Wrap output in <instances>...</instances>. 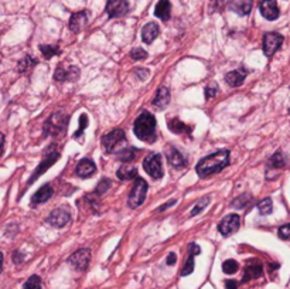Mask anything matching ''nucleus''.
<instances>
[{"mask_svg": "<svg viewBox=\"0 0 290 289\" xmlns=\"http://www.w3.org/2000/svg\"><path fill=\"white\" fill-rule=\"evenodd\" d=\"M228 165H230V150H218L212 155L202 158L195 169L200 177H208L222 172Z\"/></svg>", "mask_w": 290, "mask_h": 289, "instance_id": "obj_1", "label": "nucleus"}, {"mask_svg": "<svg viewBox=\"0 0 290 289\" xmlns=\"http://www.w3.org/2000/svg\"><path fill=\"white\" fill-rule=\"evenodd\" d=\"M135 135L143 142L156 140V119L150 112H143L138 116L133 125Z\"/></svg>", "mask_w": 290, "mask_h": 289, "instance_id": "obj_2", "label": "nucleus"}, {"mask_svg": "<svg viewBox=\"0 0 290 289\" xmlns=\"http://www.w3.org/2000/svg\"><path fill=\"white\" fill-rule=\"evenodd\" d=\"M67 126H68V116L64 112L58 111V112L52 114L50 118L46 120L44 130L50 136H58V135L65 132Z\"/></svg>", "mask_w": 290, "mask_h": 289, "instance_id": "obj_3", "label": "nucleus"}, {"mask_svg": "<svg viewBox=\"0 0 290 289\" xmlns=\"http://www.w3.org/2000/svg\"><path fill=\"white\" fill-rule=\"evenodd\" d=\"M102 145L108 153H118L119 150L126 148V135L122 129H115L102 136Z\"/></svg>", "mask_w": 290, "mask_h": 289, "instance_id": "obj_4", "label": "nucleus"}, {"mask_svg": "<svg viewBox=\"0 0 290 289\" xmlns=\"http://www.w3.org/2000/svg\"><path fill=\"white\" fill-rule=\"evenodd\" d=\"M146 194H147V183H146V180L138 177L136 181H135L133 189L130 191L129 199H128V204H129L130 209L140 207L145 203Z\"/></svg>", "mask_w": 290, "mask_h": 289, "instance_id": "obj_5", "label": "nucleus"}, {"mask_svg": "<svg viewBox=\"0 0 290 289\" xmlns=\"http://www.w3.org/2000/svg\"><path fill=\"white\" fill-rule=\"evenodd\" d=\"M143 169L146 173L153 177V179H161L163 177V163H161V156L159 153H150L143 160Z\"/></svg>", "mask_w": 290, "mask_h": 289, "instance_id": "obj_6", "label": "nucleus"}, {"mask_svg": "<svg viewBox=\"0 0 290 289\" xmlns=\"http://www.w3.org/2000/svg\"><path fill=\"white\" fill-rule=\"evenodd\" d=\"M47 221L50 223L52 227H55V229H62V227H65V226L71 221L70 209L65 207V206H61V207L55 209L51 213L50 216H48V219H47Z\"/></svg>", "mask_w": 290, "mask_h": 289, "instance_id": "obj_7", "label": "nucleus"}, {"mask_svg": "<svg viewBox=\"0 0 290 289\" xmlns=\"http://www.w3.org/2000/svg\"><path fill=\"white\" fill-rule=\"evenodd\" d=\"M91 261V251L88 248H81L75 251L70 258H68V264L74 269L77 271H85L88 268Z\"/></svg>", "mask_w": 290, "mask_h": 289, "instance_id": "obj_8", "label": "nucleus"}, {"mask_svg": "<svg viewBox=\"0 0 290 289\" xmlns=\"http://www.w3.org/2000/svg\"><path fill=\"white\" fill-rule=\"evenodd\" d=\"M283 44V36L279 33H268L263 36V53L266 57H272Z\"/></svg>", "mask_w": 290, "mask_h": 289, "instance_id": "obj_9", "label": "nucleus"}, {"mask_svg": "<svg viewBox=\"0 0 290 289\" xmlns=\"http://www.w3.org/2000/svg\"><path fill=\"white\" fill-rule=\"evenodd\" d=\"M241 226V219L238 214H230L227 217L221 220L220 224H218V231H220L222 235L225 237H230L231 234L237 232L240 230Z\"/></svg>", "mask_w": 290, "mask_h": 289, "instance_id": "obj_10", "label": "nucleus"}, {"mask_svg": "<svg viewBox=\"0 0 290 289\" xmlns=\"http://www.w3.org/2000/svg\"><path fill=\"white\" fill-rule=\"evenodd\" d=\"M58 159H60V153H58V152H55V150H54V152H50L47 156H44V160H43L40 165H39V168L36 169V172L31 174L30 180H29V184L34 183L36 180L40 177L43 173H46V172L50 169L51 166H52V165H54V163H55Z\"/></svg>", "mask_w": 290, "mask_h": 289, "instance_id": "obj_11", "label": "nucleus"}, {"mask_svg": "<svg viewBox=\"0 0 290 289\" xmlns=\"http://www.w3.org/2000/svg\"><path fill=\"white\" fill-rule=\"evenodd\" d=\"M129 11V3L128 0H108L106 3V13L108 16L115 19L126 14Z\"/></svg>", "mask_w": 290, "mask_h": 289, "instance_id": "obj_12", "label": "nucleus"}, {"mask_svg": "<svg viewBox=\"0 0 290 289\" xmlns=\"http://www.w3.org/2000/svg\"><path fill=\"white\" fill-rule=\"evenodd\" d=\"M80 77V70L75 65H58V68L54 72V80L55 81H75Z\"/></svg>", "mask_w": 290, "mask_h": 289, "instance_id": "obj_13", "label": "nucleus"}, {"mask_svg": "<svg viewBox=\"0 0 290 289\" xmlns=\"http://www.w3.org/2000/svg\"><path fill=\"white\" fill-rule=\"evenodd\" d=\"M260 14L266 19V20H276L279 17L280 11L278 7L276 0H262L259 4Z\"/></svg>", "mask_w": 290, "mask_h": 289, "instance_id": "obj_14", "label": "nucleus"}, {"mask_svg": "<svg viewBox=\"0 0 290 289\" xmlns=\"http://www.w3.org/2000/svg\"><path fill=\"white\" fill-rule=\"evenodd\" d=\"M87 23H88V13L87 11L74 13L70 19V30L72 33H80L85 29Z\"/></svg>", "mask_w": 290, "mask_h": 289, "instance_id": "obj_15", "label": "nucleus"}, {"mask_svg": "<svg viewBox=\"0 0 290 289\" xmlns=\"http://www.w3.org/2000/svg\"><path fill=\"white\" fill-rule=\"evenodd\" d=\"M262 272H263L262 264L256 262V261H252L249 264H246V267H245V274H243L242 282L246 284V282H249L252 279H258L259 277H262Z\"/></svg>", "mask_w": 290, "mask_h": 289, "instance_id": "obj_16", "label": "nucleus"}, {"mask_svg": "<svg viewBox=\"0 0 290 289\" xmlns=\"http://www.w3.org/2000/svg\"><path fill=\"white\" fill-rule=\"evenodd\" d=\"M167 160H169V163H170L173 168H177V169L184 168L187 165L186 156H183V153H181L180 150L176 149L174 146H170L167 149Z\"/></svg>", "mask_w": 290, "mask_h": 289, "instance_id": "obj_17", "label": "nucleus"}, {"mask_svg": "<svg viewBox=\"0 0 290 289\" xmlns=\"http://www.w3.org/2000/svg\"><path fill=\"white\" fill-rule=\"evenodd\" d=\"M75 172H77V174L80 177L87 179V177H90V176H92L97 172V166H95V163L91 159H82L78 162Z\"/></svg>", "mask_w": 290, "mask_h": 289, "instance_id": "obj_18", "label": "nucleus"}, {"mask_svg": "<svg viewBox=\"0 0 290 289\" xmlns=\"http://www.w3.org/2000/svg\"><path fill=\"white\" fill-rule=\"evenodd\" d=\"M246 74H248L246 68L245 67H241L240 70H234L228 72L225 75V81L228 82V85H231V87H240V85L243 84Z\"/></svg>", "mask_w": 290, "mask_h": 289, "instance_id": "obj_19", "label": "nucleus"}, {"mask_svg": "<svg viewBox=\"0 0 290 289\" xmlns=\"http://www.w3.org/2000/svg\"><path fill=\"white\" fill-rule=\"evenodd\" d=\"M253 0H232L230 3L231 10L240 16H248L252 10Z\"/></svg>", "mask_w": 290, "mask_h": 289, "instance_id": "obj_20", "label": "nucleus"}, {"mask_svg": "<svg viewBox=\"0 0 290 289\" xmlns=\"http://www.w3.org/2000/svg\"><path fill=\"white\" fill-rule=\"evenodd\" d=\"M159 33H160V29L156 23H147L142 30V40L145 41L146 44H151L157 39Z\"/></svg>", "mask_w": 290, "mask_h": 289, "instance_id": "obj_21", "label": "nucleus"}, {"mask_svg": "<svg viewBox=\"0 0 290 289\" xmlns=\"http://www.w3.org/2000/svg\"><path fill=\"white\" fill-rule=\"evenodd\" d=\"M170 102V91L167 87H160L154 100H153V105L157 108V110H164Z\"/></svg>", "mask_w": 290, "mask_h": 289, "instance_id": "obj_22", "label": "nucleus"}, {"mask_svg": "<svg viewBox=\"0 0 290 289\" xmlns=\"http://www.w3.org/2000/svg\"><path fill=\"white\" fill-rule=\"evenodd\" d=\"M52 193H54V190L51 187L50 184H44L40 190H37L36 191V194L33 196V206H37V204H41V203H46V201H48L51 199V196H52Z\"/></svg>", "mask_w": 290, "mask_h": 289, "instance_id": "obj_23", "label": "nucleus"}, {"mask_svg": "<svg viewBox=\"0 0 290 289\" xmlns=\"http://www.w3.org/2000/svg\"><path fill=\"white\" fill-rule=\"evenodd\" d=\"M170 13H171V4L169 0H160L156 6V10H154V14L156 17H159L160 20L167 21L170 19Z\"/></svg>", "mask_w": 290, "mask_h": 289, "instance_id": "obj_24", "label": "nucleus"}, {"mask_svg": "<svg viewBox=\"0 0 290 289\" xmlns=\"http://www.w3.org/2000/svg\"><path fill=\"white\" fill-rule=\"evenodd\" d=\"M167 126H169V129L173 132V133H176V135H180V133H189L191 136V128L190 126H187L184 122H181L180 119H177V118H173L167 122Z\"/></svg>", "mask_w": 290, "mask_h": 289, "instance_id": "obj_25", "label": "nucleus"}, {"mask_svg": "<svg viewBox=\"0 0 290 289\" xmlns=\"http://www.w3.org/2000/svg\"><path fill=\"white\" fill-rule=\"evenodd\" d=\"M138 174V169L133 168V166H122L118 172H116V176L120 180H132L136 177Z\"/></svg>", "mask_w": 290, "mask_h": 289, "instance_id": "obj_26", "label": "nucleus"}, {"mask_svg": "<svg viewBox=\"0 0 290 289\" xmlns=\"http://www.w3.org/2000/svg\"><path fill=\"white\" fill-rule=\"evenodd\" d=\"M139 153V150L135 149V148H123L122 150H119L116 155H118V159L122 160V162H132V160L136 159V155Z\"/></svg>", "mask_w": 290, "mask_h": 289, "instance_id": "obj_27", "label": "nucleus"}, {"mask_svg": "<svg viewBox=\"0 0 290 289\" xmlns=\"http://www.w3.org/2000/svg\"><path fill=\"white\" fill-rule=\"evenodd\" d=\"M270 169H283L286 166V159L282 152H276L268 162Z\"/></svg>", "mask_w": 290, "mask_h": 289, "instance_id": "obj_28", "label": "nucleus"}, {"mask_svg": "<svg viewBox=\"0 0 290 289\" xmlns=\"http://www.w3.org/2000/svg\"><path fill=\"white\" fill-rule=\"evenodd\" d=\"M40 51L43 53L44 58L50 60L51 57L60 54V47H58V46H51V44H41Z\"/></svg>", "mask_w": 290, "mask_h": 289, "instance_id": "obj_29", "label": "nucleus"}, {"mask_svg": "<svg viewBox=\"0 0 290 289\" xmlns=\"http://www.w3.org/2000/svg\"><path fill=\"white\" fill-rule=\"evenodd\" d=\"M238 269H240V265H238V262L234 261V259H227V261H224V264H222V271H224L225 274H228V275L235 274Z\"/></svg>", "mask_w": 290, "mask_h": 289, "instance_id": "obj_30", "label": "nucleus"}, {"mask_svg": "<svg viewBox=\"0 0 290 289\" xmlns=\"http://www.w3.org/2000/svg\"><path fill=\"white\" fill-rule=\"evenodd\" d=\"M272 209H273V204H272V200L270 199H263L262 201L258 203V210L262 216H268L272 213Z\"/></svg>", "mask_w": 290, "mask_h": 289, "instance_id": "obj_31", "label": "nucleus"}, {"mask_svg": "<svg viewBox=\"0 0 290 289\" xmlns=\"http://www.w3.org/2000/svg\"><path fill=\"white\" fill-rule=\"evenodd\" d=\"M249 200H250V194H242V196H240V197H237V199L234 200V203L231 204L234 209H243L245 206H248L249 204Z\"/></svg>", "mask_w": 290, "mask_h": 289, "instance_id": "obj_32", "label": "nucleus"}, {"mask_svg": "<svg viewBox=\"0 0 290 289\" xmlns=\"http://www.w3.org/2000/svg\"><path fill=\"white\" fill-rule=\"evenodd\" d=\"M24 289H41V278L39 275H33L24 282Z\"/></svg>", "mask_w": 290, "mask_h": 289, "instance_id": "obj_33", "label": "nucleus"}, {"mask_svg": "<svg viewBox=\"0 0 290 289\" xmlns=\"http://www.w3.org/2000/svg\"><path fill=\"white\" fill-rule=\"evenodd\" d=\"M36 62H37V61L33 60L30 56H26V57L19 62V72H26L27 70H30L31 67H34Z\"/></svg>", "mask_w": 290, "mask_h": 289, "instance_id": "obj_34", "label": "nucleus"}, {"mask_svg": "<svg viewBox=\"0 0 290 289\" xmlns=\"http://www.w3.org/2000/svg\"><path fill=\"white\" fill-rule=\"evenodd\" d=\"M208 203H210V197H204V199L198 200V203L195 204V207L191 210V213H190L191 217H194V216H197L198 213H201L202 210L208 206Z\"/></svg>", "mask_w": 290, "mask_h": 289, "instance_id": "obj_35", "label": "nucleus"}, {"mask_svg": "<svg viewBox=\"0 0 290 289\" xmlns=\"http://www.w3.org/2000/svg\"><path fill=\"white\" fill-rule=\"evenodd\" d=\"M110 186H112V181H110L109 179H102L98 183V186H97V189H95V194L97 196H99V194H103L106 190H109L110 189Z\"/></svg>", "mask_w": 290, "mask_h": 289, "instance_id": "obj_36", "label": "nucleus"}, {"mask_svg": "<svg viewBox=\"0 0 290 289\" xmlns=\"http://www.w3.org/2000/svg\"><path fill=\"white\" fill-rule=\"evenodd\" d=\"M194 257L195 255H189V258H187V262H186V265H184V268L181 271V277H187V275H190L191 272L194 271Z\"/></svg>", "mask_w": 290, "mask_h": 289, "instance_id": "obj_37", "label": "nucleus"}, {"mask_svg": "<svg viewBox=\"0 0 290 289\" xmlns=\"http://www.w3.org/2000/svg\"><path fill=\"white\" fill-rule=\"evenodd\" d=\"M278 235H279V238L286 239V241H290V223L289 224H285V226H282V227L278 230Z\"/></svg>", "mask_w": 290, "mask_h": 289, "instance_id": "obj_38", "label": "nucleus"}, {"mask_svg": "<svg viewBox=\"0 0 290 289\" xmlns=\"http://www.w3.org/2000/svg\"><path fill=\"white\" fill-rule=\"evenodd\" d=\"M87 119H88V118H87V114H82L80 118V129L77 130V132H75V135H74V138H75V139H78L81 135H82L84 129L87 128V125H88Z\"/></svg>", "mask_w": 290, "mask_h": 289, "instance_id": "obj_39", "label": "nucleus"}, {"mask_svg": "<svg viewBox=\"0 0 290 289\" xmlns=\"http://www.w3.org/2000/svg\"><path fill=\"white\" fill-rule=\"evenodd\" d=\"M130 57L135 61L145 60L147 57V53L143 50V49H135V50H132V53H130Z\"/></svg>", "mask_w": 290, "mask_h": 289, "instance_id": "obj_40", "label": "nucleus"}, {"mask_svg": "<svg viewBox=\"0 0 290 289\" xmlns=\"http://www.w3.org/2000/svg\"><path fill=\"white\" fill-rule=\"evenodd\" d=\"M217 94H218V85H217V84H211V85H208V87L205 88V98H207V100L214 98Z\"/></svg>", "mask_w": 290, "mask_h": 289, "instance_id": "obj_41", "label": "nucleus"}, {"mask_svg": "<svg viewBox=\"0 0 290 289\" xmlns=\"http://www.w3.org/2000/svg\"><path fill=\"white\" fill-rule=\"evenodd\" d=\"M135 74L138 75V78L139 80H146L147 77H149V71L147 70H143V68H138V70L135 71Z\"/></svg>", "mask_w": 290, "mask_h": 289, "instance_id": "obj_42", "label": "nucleus"}, {"mask_svg": "<svg viewBox=\"0 0 290 289\" xmlns=\"http://www.w3.org/2000/svg\"><path fill=\"white\" fill-rule=\"evenodd\" d=\"M189 252H190L191 255H198V254L201 252V249L197 244H194V242H193V244L189 245Z\"/></svg>", "mask_w": 290, "mask_h": 289, "instance_id": "obj_43", "label": "nucleus"}, {"mask_svg": "<svg viewBox=\"0 0 290 289\" xmlns=\"http://www.w3.org/2000/svg\"><path fill=\"white\" fill-rule=\"evenodd\" d=\"M238 282L235 281V279H228V281H225V288L227 289H238Z\"/></svg>", "mask_w": 290, "mask_h": 289, "instance_id": "obj_44", "label": "nucleus"}, {"mask_svg": "<svg viewBox=\"0 0 290 289\" xmlns=\"http://www.w3.org/2000/svg\"><path fill=\"white\" fill-rule=\"evenodd\" d=\"M176 262H177V255L174 252L169 254V257H167V265H174Z\"/></svg>", "mask_w": 290, "mask_h": 289, "instance_id": "obj_45", "label": "nucleus"}, {"mask_svg": "<svg viewBox=\"0 0 290 289\" xmlns=\"http://www.w3.org/2000/svg\"><path fill=\"white\" fill-rule=\"evenodd\" d=\"M13 261H14L16 264H20L21 261H23V255L20 257V252H19V251H16V252L13 254Z\"/></svg>", "mask_w": 290, "mask_h": 289, "instance_id": "obj_46", "label": "nucleus"}, {"mask_svg": "<svg viewBox=\"0 0 290 289\" xmlns=\"http://www.w3.org/2000/svg\"><path fill=\"white\" fill-rule=\"evenodd\" d=\"M3 150H4V135L0 133V156L3 153Z\"/></svg>", "mask_w": 290, "mask_h": 289, "instance_id": "obj_47", "label": "nucleus"}, {"mask_svg": "<svg viewBox=\"0 0 290 289\" xmlns=\"http://www.w3.org/2000/svg\"><path fill=\"white\" fill-rule=\"evenodd\" d=\"M176 204V200H171V203H167V204H164V206H161L160 209H159V211H163V210L169 209V207H171V206H174Z\"/></svg>", "mask_w": 290, "mask_h": 289, "instance_id": "obj_48", "label": "nucleus"}, {"mask_svg": "<svg viewBox=\"0 0 290 289\" xmlns=\"http://www.w3.org/2000/svg\"><path fill=\"white\" fill-rule=\"evenodd\" d=\"M214 1V4L217 6V7H220V6H222L224 3H227L228 0H212Z\"/></svg>", "mask_w": 290, "mask_h": 289, "instance_id": "obj_49", "label": "nucleus"}, {"mask_svg": "<svg viewBox=\"0 0 290 289\" xmlns=\"http://www.w3.org/2000/svg\"><path fill=\"white\" fill-rule=\"evenodd\" d=\"M278 268H279V264H272V265L269 264V271H275Z\"/></svg>", "mask_w": 290, "mask_h": 289, "instance_id": "obj_50", "label": "nucleus"}, {"mask_svg": "<svg viewBox=\"0 0 290 289\" xmlns=\"http://www.w3.org/2000/svg\"><path fill=\"white\" fill-rule=\"evenodd\" d=\"M1 269H3V254L0 252V274H1Z\"/></svg>", "mask_w": 290, "mask_h": 289, "instance_id": "obj_51", "label": "nucleus"}]
</instances>
